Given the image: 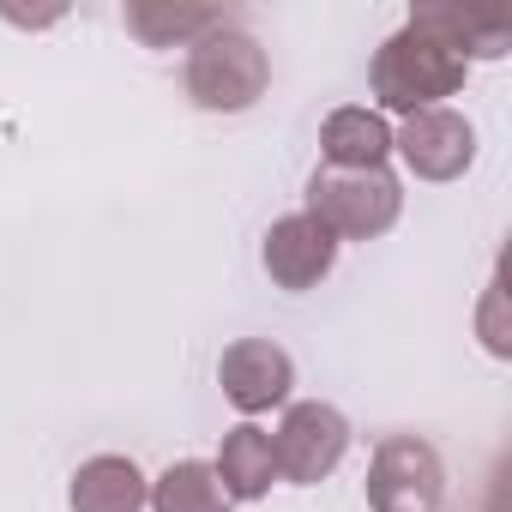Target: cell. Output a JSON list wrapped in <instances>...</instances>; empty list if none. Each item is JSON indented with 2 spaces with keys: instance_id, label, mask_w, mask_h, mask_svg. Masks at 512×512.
Listing matches in <instances>:
<instances>
[{
  "instance_id": "1",
  "label": "cell",
  "mask_w": 512,
  "mask_h": 512,
  "mask_svg": "<svg viewBox=\"0 0 512 512\" xmlns=\"http://www.w3.org/2000/svg\"><path fill=\"white\" fill-rule=\"evenodd\" d=\"M181 79H187V97H193L199 109H211V115H241V109L260 103L272 67H266V49L253 43V37L217 25V31H205V37L193 43Z\"/></svg>"
},
{
  "instance_id": "2",
  "label": "cell",
  "mask_w": 512,
  "mask_h": 512,
  "mask_svg": "<svg viewBox=\"0 0 512 512\" xmlns=\"http://www.w3.org/2000/svg\"><path fill=\"white\" fill-rule=\"evenodd\" d=\"M464 61L452 55V49H440L434 37H422V31H398L380 55H374V97L386 103V109H398V115H422V109H440V97H452L458 85H464Z\"/></svg>"
},
{
  "instance_id": "3",
  "label": "cell",
  "mask_w": 512,
  "mask_h": 512,
  "mask_svg": "<svg viewBox=\"0 0 512 512\" xmlns=\"http://www.w3.org/2000/svg\"><path fill=\"white\" fill-rule=\"evenodd\" d=\"M404 193L386 169H314L308 217H320L338 241H374L398 223Z\"/></svg>"
},
{
  "instance_id": "4",
  "label": "cell",
  "mask_w": 512,
  "mask_h": 512,
  "mask_svg": "<svg viewBox=\"0 0 512 512\" xmlns=\"http://www.w3.org/2000/svg\"><path fill=\"white\" fill-rule=\"evenodd\" d=\"M446 464L416 434H386L368 464V506L374 512H440Z\"/></svg>"
},
{
  "instance_id": "5",
  "label": "cell",
  "mask_w": 512,
  "mask_h": 512,
  "mask_svg": "<svg viewBox=\"0 0 512 512\" xmlns=\"http://www.w3.org/2000/svg\"><path fill=\"white\" fill-rule=\"evenodd\" d=\"M350 452V422L332 404H290L278 434H272V458H278V482L314 488L326 482Z\"/></svg>"
},
{
  "instance_id": "6",
  "label": "cell",
  "mask_w": 512,
  "mask_h": 512,
  "mask_svg": "<svg viewBox=\"0 0 512 512\" xmlns=\"http://www.w3.org/2000/svg\"><path fill=\"white\" fill-rule=\"evenodd\" d=\"M217 386H223V398H229L241 416H266V410H278V404L290 398L296 362H290V350L272 344V338H241V344L223 350Z\"/></svg>"
},
{
  "instance_id": "7",
  "label": "cell",
  "mask_w": 512,
  "mask_h": 512,
  "mask_svg": "<svg viewBox=\"0 0 512 512\" xmlns=\"http://www.w3.org/2000/svg\"><path fill=\"white\" fill-rule=\"evenodd\" d=\"M260 260H266V278H272L278 290H314V284L332 272V260H338V235H332L320 217L290 211V217H278V223L266 229Z\"/></svg>"
},
{
  "instance_id": "8",
  "label": "cell",
  "mask_w": 512,
  "mask_h": 512,
  "mask_svg": "<svg viewBox=\"0 0 512 512\" xmlns=\"http://www.w3.org/2000/svg\"><path fill=\"white\" fill-rule=\"evenodd\" d=\"M392 151L422 175V181H458L476 157V133L458 109H422L404 121V133L392 139Z\"/></svg>"
},
{
  "instance_id": "9",
  "label": "cell",
  "mask_w": 512,
  "mask_h": 512,
  "mask_svg": "<svg viewBox=\"0 0 512 512\" xmlns=\"http://www.w3.org/2000/svg\"><path fill=\"white\" fill-rule=\"evenodd\" d=\"M410 31L434 37L464 67L470 61H500L506 43H512V19L506 13H488V7H416L410 13Z\"/></svg>"
},
{
  "instance_id": "10",
  "label": "cell",
  "mask_w": 512,
  "mask_h": 512,
  "mask_svg": "<svg viewBox=\"0 0 512 512\" xmlns=\"http://www.w3.org/2000/svg\"><path fill=\"white\" fill-rule=\"evenodd\" d=\"M151 500V482L139 476L133 458L121 452H97L73 470V488H67V506L73 512H145Z\"/></svg>"
},
{
  "instance_id": "11",
  "label": "cell",
  "mask_w": 512,
  "mask_h": 512,
  "mask_svg": "<svg viewBox=\"0 0 512 512\" xmlns=\"http://www.w3.org/2000/svg\"><path fill=\"white\" fill-rule=\"evenodd\" d=\"M217 482H223V494H229V506L235 500H266L272 494V482H278V458H272V434L266 428H253V422H241V428H229L223 434V446H217Z\"/></svg>"
},
{
  "instance_id": "12",
  "label": "cell",
  "mask_w": 512,
  "mask_h": 512,
  "mask_svg": "<svg viewBox=\"0 0 512 512\" xmlns=\"http://www.w3.org/2000/svg\"><path fill=\"white\" fill-rule=\"evenodd\" d=\"M326 169H386L392 157V127L374 109H332L320 127Z\"/></svg>"
},
{
  "instance_id": "13",
  "label": "cell",
  "mask_w": 512,
  "mask_h": 512,
  "mask_svg": "<svg viewBox=\"0 0 512 512\" xmlns=\"http://www.w3.org/2000/svg\"><path fill=\"white\" fill-rule=\"evenodd\" d=\"M151 512H229V494L205 458H181L151 482Z\"/></svg>"
},
{
  "instance_id": "14",
  "label": "cell",
  "mask_w": 512,
  "mask_h": 512,
  "mask_svg": "<svg viewBox=\"0 0 512 512\" xmlns=\"http://www.w3.org/2000/svg\"><path fill=\"white\" fill-rule=\"evenodd\" d=\"M223 13L211 7H151V0H139V7H127V31L151 49H169V43H199L205 31H217Z\"/></svg>"
}]
</instances>
